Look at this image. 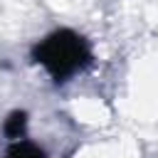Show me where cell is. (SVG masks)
Masks as SVG:
<instances>
[{"instance_id":"6da1fadb","label":"cell","mask_w":158,"mask_h":158,"mask_svg":"<svg viewBox=\"0 0 158 158\" xmlns=\"http://www.w3.org/2000/svg\"><path fill=\"white\" fill-rule=\"evenodd\" d=\"M37 59L49 69V74L57 81H62L89 62V49L81 37H77L69 30H62L37 47Z\"/></svg>"},{"instance_id":"7a4b0ae2","label":"cell","mask_w":158,"mask_h":158,"mask_svg":"<svg viewBox=\"0 0 158 158\" xmlns=\"http://www.w3.org/2000/svg\"><path fill=\"white\" fill-rule=\"evenodd\" d=\"M7 158H42V153H40L35 146H30V143H20V146L10 148Z\"/></svg>"}]
</instances>
